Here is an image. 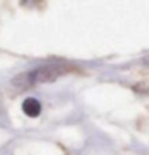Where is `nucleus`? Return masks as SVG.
Returning <instances> with one entry per match:
<instances>
[{
	"instance_id": "1",
	"label": "nucleus",
	"mask_w": 149,
	"mask_h": 155,
	"mask_svg": "<svg viewBox=\"0 0 149 155\" xmlns=\"http://www.w3.org/2000/svg\"><path fill=\"white\" fill-rule=\"evenodd\" d=\"M66 74V67L64 66H58V64H50V66H42L31 71L27 74H22L18 78H15V83L21 87V85H36V83H47V82H53L59 75Z\"/></svg>"
},
{
	"instance_id": "2",
	"label": "nucleus",
	"mask_w": 149,
	"mask_h": 155,
	"mask_svg": "<svg viewBox=\"0 0 149 155\" xmlns=\"http://www.w3.org/2000/svg\"><path fill=\"white\" fill-rule=\"evenodd\" d=\"M22 110H24V114L29 117H39L40 112H42V104H40L36 97H27V99L22 102Z\"/></svg>"
}]
</instances>
